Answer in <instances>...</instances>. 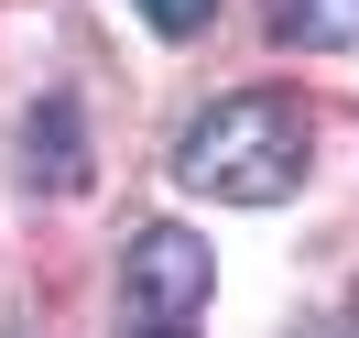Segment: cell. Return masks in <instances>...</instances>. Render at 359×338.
<instances>
[{
    "label": "cell",
    "instance_id": "cell-3",
    "mask_svg": "<svg viewBox=\"0 0 359 338\" xmlns=\"http://www.w3.org/2000/svg\"><path fill=\"white\" fill-rule=\"evenodd\" d=\"M22 142H33V186H44V197H76V186H88V131H76L66 98H44Z\"/></svg>",
    "mask_w": 359,
    "mask_h": 338
},
{
    "label": "cell",
    "instance_id": "cell-1",
    "mask_svg": "<svg viewBox=\"0 0 359 338\" xmlns=\"http://www.w3.org/2000/svg\"><path fill=\"white\" fill-rule=\"evenodd\" d=\"M175 175L196 186V197H218V207H283L294 186H305V110H294L283 88L218 98V110L185 120Z\"/></svg>",
    "mask_w": 359,
    "mask_h": 338
},
{
    "label": "cell",
    "instance_id": "cell-5",
    "mask_svg": "<svg viewBox=\"0 0 359 338\" xmlns=\"http://www.w3.org/2000/svg\"><path fill=\"white\" fill-rule=\"evenodd\" d=\"M142 22L185 44V33H207V22H218V0H142Z\"/></svg>",
    "mask_w": 359,
    "mask_h": 338
},
{
    "label": "cell",
    "instance_id": "cell-6",
    "mask_svg": "<svg viewBox=\"0 0 359 338\" xmlns=\"http://www.w3.org/2000/svg\"><path fill=\"white\" fill-rule=\"evenodd\" d=\"M131 338H185V327H131Z\"/></svg>",
    "mask_w": 359,
    "mask_h": 338
},
{
    "label": "cell",
    "instance_id": "cell-4",
    "mask_svg": "<svg viewBox=\"0 0 359 338\" xmlns=\"http://www.w3.org/2000/svg\"><path fill=\"white\" fill-rule=\"evenodd\" d=\"M272 33L305 55H348L359 44V0H272Z\"/></svg>",
    "mask_w": 359,
    "mask_h": 338
},
{
    "label": "cell",
    "instance_id": "cell-7",
    "mask_svg": "<svg viewBox=\"0 0 359 338\" xmlns=\"http://www.w3.org/2000/svg\"><path fill=\"white\" fill-rule=\"evenodd\" d=\"M11 338H33V327H11Z\"/></svg>",
    "mask_w": 359,
    "mask_h": 338
},
{
    "label": "cell",
    "instance_id": "cell-2",
    "mask_svg": "<svg viewBox=\"0 0 359 338\" xmlns=\"http://www.w3.org/2000/svg\"><path fill=\"white\" fill-rule=\"evenodd\" d=\"M120 294H131V327H185V316L218 294V251H207L196 229L153 219V229H131V251H120Z\"/></svg>",
    "mask_w": 359,
    "mask_h": 338
}]
</instances>
